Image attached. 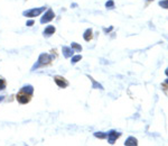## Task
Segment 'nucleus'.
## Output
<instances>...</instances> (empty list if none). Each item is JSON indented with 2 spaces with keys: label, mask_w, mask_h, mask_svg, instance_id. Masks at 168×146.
I'll return each mask as SVG.
<instances>
[{
  "label": "nucleus",
  "mask_w": 168,
  "mask_h": 146,
  "mask_svg": "<svg viewBox=\"0 0 168 146\" xmlns=\"http://www.w3.org/2000/svg\"><path fill=\"white\" fill-rule=\"evenodd\" d=\"M55 33V27L54 26H47L46 28H45V31H44V36H50L52 34H54Z\"/></svg>",
  "instance_id": "1a4fd4ad"
},
{
  "label": "nucleus",
  "mask_w": 168,
  "mask_h": 146,
  "mask_svg": "<svg viewBox=\"0 0 168 146\" xmlns=\"http://www.w3.org/2000/svg\"><path fill=\"white\" fill-rule=\"evenodd\" d=\"M4 98H5L4 95H1V97H0V102H1V101H2V100H4Z\"/></svg>",
  "instance_id": "412c9836"
},
{
  "label": "nucleus",
  "mask_w": 168,
  "mask_h": 146,
  "mask_svg": "<svg viewBox=\"0 0 168 146\" xmlns=\"http://www.w3.org/2000/svg\"><path fill=\"white\" fill-rule=\"evenodd\" d=\"M33 25H34V20H33V19H30V20H27L26 26H29V27H30V26H33Z\"/></svg>",
  "instance_id": "6ab92c4d"
},
{
  "label": "nucleus",
  "mask_w": 168,
  "mask_h": 146,
  "mask_svg": "<svg viewBox=\"0 0 168 146\" xmlns=\"http://www.w3.org/2000/svg\"><path fill=\"white\" fill-rule=\"evenodd\" d=\"M165 73H166V75L168 76V68H167V69H166V71H165Z\"/></svg>",
  "instance_id": "4be33fe9"
},
{
  "label": "nucleus",
  "mask_w": 168,
  "mask_h": 146,
  "mask_svg": "<svg viewBox=\"0 0 168 146\" xmlns=\"http://www.w3.org/2000/svg\"><path fill=\"white\" fill-rule=\"evenodd\" d=\"M89 78H90V80L92 81V84H93V85H92V88H93V89H101V90H103V87H102L100 83L96 82V81H95L94 79H92V78H91L90 75H89Z\"/></svg>",
  "instance_id": "f8f14e48"
},
{
  "label": "nucleus",
  "mask_w": 168,
  "mask_h": 146,
  "mask_svg": "<svg viewBox=\"0 0 168 146\" xmlns=\"http://www.w3.org/2000/svg\"><path fill=\"white\" fill-rule=\"evenodd\" d=\"M45 10V7H40V8H33V9H29V10H26L23 13L24 16H27V17H36L38 15L43 13Z\"/></svg>",
  "instance_id": "f03ea898"
},
{
  "label": "nucleus",
  "mask_w": 168,
  "mask_h": 146,
  "mask_svg": "<svg viewBox=\"0 0 168 146\" xmlns=\"http://www.w3.org/2000/svg\"><path fill=\"white\" fill-rule=\"evenodd\" d=\"M112 28H113V27H109V28H104V32H106V33L111 32V31H112Z\"/></svg>",
  "instance_id": "aec40b11"
},
{
  "label": "nucleus",
  "mask_w": 168,
  "mask_h": 146,
  "mask_svg": "<svg viewBox=\"0 0 168 146\" xmlns=\"http://www.w3.org/2000/svg\"><path fill=\"white\" fill-rule=\"evenodd\" d=\"M125 146H136V145H138V140H136L135 137L130 136V137L125 142Z\"/></svg>",
  "instance_id": "6e6552de"
},
{
  "label": "nucleus",
  "mask_w": 168,
  "mask_h": 146,
  "mask_svg": "<svg viewBox=\"0 0 168 146\" xmlns=\"http://www.w3.org/2000/svg\"><path fill=\"white\" fill-rule=\"evenodd\" d=\"M54 17H55L54 11H53L52 9H48L46 13L44 14V16L42 17V19H40V23H42V24H46V23L50 21V20L54 18Z\"/></svg>",
  "instance_id": "7ed1b4c3"
},
{
  "label": "nucleus",
  "mask_w": 168,
  "mask_h": 146,
  "mask_svg": "<svg viewBox=\"0 0 168 146\" xmlns=\"http://www.w3.org/2000/svg\"><path fill=\"white\" fill-rule=\"evenodd\" d=\"M29 95H17V100H18L20 103H26V102H28L29 101V98H28Z\"/></svg>",
  "instance_id": "9d476101"
},
{
  "label": "nucleus",
  "mask_w": 168,
  "mask_h": 146,
  "mask_svg": "<svg viewBox=\"0 0 168 146\" xmlns=\"http://www.w3.org/2000/svg\"><path fill=\"white\" fill-rule=\"evenodd\" d=\"M81 58H82L81 55H75V56H72V61H71V62H72V64H75V63H77Z\"/></svg>",
  "instance_id": "2eb2a0df"
},
{
  "label": "nucleus",
  "mask_w": 168,
  "mask_h": 146,
  "mask_svg": "<svg viewBox=\"0 0 168 146\" xmlns=\"http://www.w3.org/2000/svg\"><path fill=\"white\" fill-rule=\"evenodd\" d=\"M159 6L165 8V9H168V0H162V1H159Z\"/></svg>",
  "instance_id": "dca6fc26"
},
{
  "label": "nucleus",
  "mask_w": 168,
  "mask_h": 146,
  "mask_svg": "<svg viewBox=\"0 0 168 146\" xmlns=\"http://www.w3.org/2000/svg\"><path fill=\"white\" fill-rule=\"evenodd\" d=\"M71 47H72L73 50H76L77 52L82 51V46L81 45H79L77 43H72V44H71Z\"/></svg>",
  "instance_id": "4468645a"
},
{
  "label": "nucleus",
  "mask_w": 168,
  "mask_h": 146,
  "mask_svg": "<svg viewBox=\"0 0 168 146\" xmlns=\"http://www.w3.org/2000/svg\"><path fill=\"white\" fill-rule=\"evenodd\" d=\"M20 92H21V93H25V95H33V92H34V89H33V87H31V85H25V87H23V88H21Z\"/></svg>",
  "instance_id": "0eeeda50"
},
{
  "label": "nucleus",
  "mask_w": 168,
  "mask_h": 146,
  "mask_svg": "<svg viewBox=\"0 0 168 146\" xmlns=\"http://www.w3.org/2000/svg\"><path fill=\"white\" fill-rule=\"evenodd\" d=\"M166 83H168V79H167V80H166Z\"/></svg>",
  "instance_id": "5701e85b"
},
{
  "label": "nucleus",
  "mask_w": 168,
  "mask_h": 146,
  "mask_svg": "<svg viewBox=\"0 0 168 146\" xmlns=\"http://www.w3.org/2000/svg\"><path fill=\"white\" fill-rule=\"evenodd\" d=\"M121 136V133H119V132H116V130H110L109 133H108V142L110 143V144H114V142L117 140V138H119Z\"/></svg>",
  "instance_id": "20e7f679"
},
{
  "label": "nucleus",
  "mask_w": 168,
  "mask_h": 146,
  "mask_svg": "<svg viewBox=\"0 0 168 146\" xmlns=\"http://www.w3.org/2000/svg\"><path fill=\"white\" fill-rule=\"evenodd\" d=\"M106 8H109V9H112V8L114 7V2H113V0H109V1H106Z\"/></svg>",
  "instance_id": "f3484780"
},
{
  "label": "nucleus",
  "mask_w": 168,
  "mask_h": 146,
  "mask_svg": "<svg viewBox=\"0 0 168 146\" xmlns=\"http://www.w3.org/2000/svg\"><path fill=\"white\" fill-rule=\"evenodd\" d=\"M6 88V82L4 79H0V90H4Z\"/></svg>",
  "instance_id": "a211bd4d"
},
{
  "label": "nucleus",
  "mask_w": 168,
  "mask_h": 146,
  "mask_svg": "<svg viewBox=\"0 0 168 146\" xmlns=\"http://www.w3.org/2000/svg\"><path fill=\"white\" fill-rule=\"evenodd\" d=\"M94 136L98 137V138H106V136H108V134L102 133V132H96V133H94Z\"/></svg>",
  "instance_id": "ddd939ff"
},
{
  "label": "nucleus",
  "mask_w": 168,
  "mask_h": 146,
  "mask_svg": "<svg viewBox=\"0 0 168 146\" xmlns=\"http://www.w3.org/2000/svg\"><path fill=\"white\" fill-rule=\"evenodd\" d=\"M148 1H151V0H148Z\"/></svg>",
  "instance_id": "b1692460"
},
{
  "label": "nucleus",
  "mask_w": 168,
  "mask_h": 146,
  "mask_svg": "<svg viewBox=\"0 0 168 146\" xmlns=\"http://www.w3.org/2000/svg\"><path fill=\"white\" fill-rule=\"evenodd\" d=\"M50 60H52V56L50 55H48L47 53H42L40 55H39V57H38V61L37 63L35 64L34 66H33V69L31 70L34 71L35 69H37V68H39L40 65H44V64H47L48 62H50Z\"/></svg>",
  "instance_id": "f257e3e1"
},
{
  "label": "nucleus",
  "mask_w": 168,
  "mask_h": 146,
  "mask_svg": "<svg viewBox=\"0 0 168 146\" xmlns=\"http://www.w3.org/2000/svg\"><path fill=\"white\" fill-rule=\"evenodd\" d=\"M91 37H92V29L91 28H87L86 31L84 32V35H83V38L85 39V41H90L91 39Z\"/></svg>",
  "instance_id": "9b49d317"
},
{
  "label": "nucleus",
  "mask_w": 168,
  "mask_h": 146,
  "mask_svg": "<svg viewBox=\"0 0 168 146\" xmlns=\"http://www.w3.org/2000/svg\"><path fill=\"white\" fill-rule=\"evenodd\" d=\"M55 82L60 88H65V87H67V84H69V83L65 81V79H62V78H60V76H56Z\"/></svg>",
  "instance_id": "423d86ee"
},
{
  "label": "nucleus",
  "mask_w": 168,
  "mask_h": 146,
  "mask_svg": "<svg viewBox=\"0 0 168 146\" xmlns=\"http://www.w3.org/2000/svg\"><path fill=\"white\" fill-rule=\"evenodd\" d=\"M62 51L65 57H72L74 54V50L72 47H69V46H63Z\"/></svg>",
  "instance_id": "39448f33"
}]
</instances>
